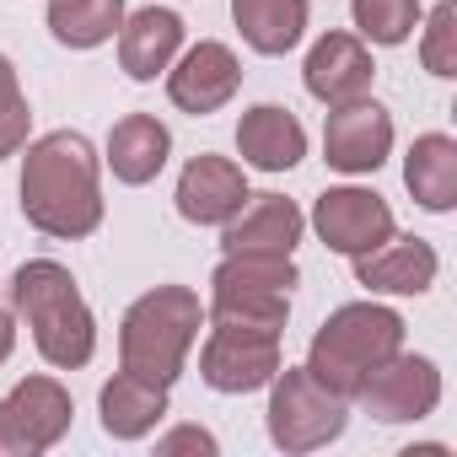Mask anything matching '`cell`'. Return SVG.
Instances as JSON below:
<instances>
[{
	"instance_id": "1",
	"label": "cell",
	"mask_w": 457,
	"mask_h": 457,
	"mask_svg": "<svg viewBox=\"0 0 457 457\" xmlns=\"http://www.w3.org/2000/svg\"><path fill=\"white\" fill-rule=\"evenodd\" d=\"M22 215L44 237H92L103 226L97 151L76 129H54L28 145L22 162Z\"/></svg>"
},
{
	"instance_id": "2",
	"label": "cell",
	"mask_w": 457,
	"mask_h": 457,
	"mask_svg": "<svg viewBox=\"0 0 457 457\" xmlns=\"http://www.w3.org/2000/svg\"><path fill=\"white\" fill-rule=\"evenodd\" d=\"M12 307L28 318L33 328V345L49 366L60 371H76L92 361L97 350V323H92V307L87 296L76 291V275L54 259H28L17 275H12Z\"/></svg>"
},
{
	"instance_id": "3",
	"label": "cell",
	"mask_w": 457,
	"mask_h": 457,
	"mask_svg": "<svg viewBox=\"0 0 457 457\" xmlns=\"http://www.w3.org/2000/svg\"><path fill=\"white\" fill-rule=\"evenodd\" d=\"M199 323H204V307L188 286H156L145 291L129 312H124V328H119V361L124 371L156 382V387H172L194 339H199Z\"/></svg>"
},
{
	"instance_id": "4",
	"label": "cell",
	"mask_w": 457,
	"mask_h": 457,
	"mask_svg": "<svg viewBox=\"0 0 457 457\" xmlns=\"http://www.w3.org/2000/svg\"><path fill=\"white\" fill-rule=\"evenodd\" d=\"M393 350H403V318L377 302H350V307L328 312L323 328L312 334L307 371L323 387H334L339 398H350L361 387V377L371 366H382Z\"/></svg>"
},
{
	"instance_id": "5",
	"label": "cell",
	"mask_w": 457,
	"mask_h": 457,
	"mask_svg": "<svg viewBox=\"0 0 457 457\" xmlns=\"http://www.w3.org/2000/svg\"><path fill=\"white\" fill-rule=\"evenodd\" d=\"M291 253H226L210 275V318L280 334L291 318Z\"/></svg>"
},
{
	"instance_id": "6",
	"label": "cell",
	"mask_w": 457,
	"mask_h": 457,
	"mask_svg": "<svg viewBox=\"0 0 457 457\" xmlns=\"http://www.w3.org/2000/svg\"><path fill=\"white\" fill-rule=\"evenodd\" d=\"M270 441L280 452H318L345 436L350 425V398L323 387L307 366H286L270 377Z\"/></svg>"
},
{
	"instance_id": "7",
	"label": "cell",
	"mask_w": 457,
	"mask_h": 457,
	"mask_svg": "<svg viewBox=\"0 0 457 457\" xmlns=\"http://www.w3.org/2000/svg\"><path fill=\"white\" fill-rule=\"evenodd\" d=\"M350 398H355L371 420H382V425H409V420L436 414V403H441V371H436V361H425V355L393 350L382 366H371V371L361 377V387H355Z\"/></svg>"
},
{
	"instance_id": "8",
	"label": "cell",
	"mask_w": 457,
	"mask_h": 457,
	"mask_svg": "<svg viewBox=\"0 0 457 457\" xmlns=\"http://www.w3.org/2000/svg\"><path fill=\"white\" fill-rule=\"evenodd\" d=\"M71 393L54 377H28L0 398V457H33L49 452L71 430Z\"/></svg>"
},
{
	"instance_id": "9",
	"label": "cell",
	"mask_w": 457,
	"mask_h": 457,
	"mask_svg": "<svg viewBox=\"0 0 457 457\" xmlns=\"http://www.w3.org/2000/svg\"><path fill=\"white\" fill-rule=\"evenodd\" d=\"M280 371V334L270 328H243V323H215L204 350H199V377L215 393H253L270 387Z\"/></svg>"
},
{
	"instance_id": "10",
	"label": "cell",
	"mask_w": 457,
	"mask_h": 457,
	"mask_svg": "<svg viewBox=\"0 0 457 457\" xmlns=\"http://www.w3.org/2000/svg\"><path fill=\"white\" fill-rule=\"evenodd\" d=\"M312 226H318V237L345 259H361V253L382 248L398 232L393 204L382 194H371V188H328V194H318Z\"/></svg>"
},
{
	"instance_id": "11",
	"label": "cell",
	"mask_w": 457,
	"mask_h": 457,
	"mask_svg": "<svg viewBox=\"0 0 457 457\" xmlns=\"http://www.w3.org/2000/svg\"><path fill=\"white\" fill-rule=\"evenodd\" d=\"M393 151V119L382 103H339L323 124V156L334 172H377Z\"/></svg>"
},
{
	"instance_id": "12",
	"label": "cell",
	"mask_w": 457,
	"mask_h": 457,
	"mask_svg": "<svg viewBox=\"0 0 457 457\" xmlns=\"http://www.w3.org/2000/svg\"><path fill=\"white\" fill-rule=\"evenodd\" d=\"M237 87H243V65H237L232 49L215 44V38L194 44V49L178 60V71H167V97H172L183 113H194V119L226 108V103L237 97Z\"/></svg>"
},
{
	"instance_id": "13",
	"label": "cell",
	"mask_w": 457,
	"mask_h": 457,
	"mask_svg": "<svg viewBox=\"0 0 457 457\" xmlns=\"http://www.w3.org/2000/svg\"><path fill=\"white\" fill-rule=\"evenodd\" d=\"M371 76H377L371 49H366L355 33H323V38L312 44L307 65H302L307 92H312L318 103H328V108L366 97V92H371Z\"/></svg>"
},
{
	"instance_id": "14",
	"label": "cell",
	"mask_w": 457,
	"mask_h": 457,
	"mask_svg": "<svg viewBox=\"0 0 457 457\" xmlns=\"http://www.w3.org/2000/svg\"><path fill=\"white\" fill-rule=\"evenodd\" d=\"M248 204V178L237 162L226 156H194L178 178V215L194 226H226L237 210Z\"/></svg>"
},
{
	"instance_id": "15",
	"label": "cell",
	"mask_w": 457,
	"mask_h": 457,
	"mask_svg": "<svg viewBox=\"0 0 457 457\" xmlns=\"http://www.w3.org/2000/svg\"><path fill=\"white\" fill-rule=\"evenodd\" d=\"M302 210L286 194H248V204L226 220V253H296L302 243Z\"/></svg>"
},
{
	"instance_id": "16",
	"label": "cell",
	"mask_w": 457,
	"mask_h": 457,
	"mask_svg": "<svg viewBox=\"0 0 457 457\" xmlns=\"http://www.w3.org/2000/svg\"><path fill=\"white\" fill-rule=\"evenodd\" d=\"M237 151H243V162L259 167V172H291V167L307 156V129H302V119H296L291 108L259 103V108H248L243 124H237Z\"/></svg>"
},
{
	"instance_id": "17",
	"label": "cell",
	"mask_w": 457,
	"mask_h": 457,
	"mask_svg": "<svg viewBox=\"0 0 457 457\" xmlns=\"http://www.w3.org/2000/svg\"><path fill=\"white\" fill-rule=\"evenodd\" d=\"M183 49V17L167 6H145L129 22H119V65L129 81H156Z\"/></svg>"
},
{
	"instance_id": "18",
	"label": "cell",
	"mask_w": 457,
	"mask_h": 457,
	"mask_svg": "<svg viewBox=\"0 0 457 457\" xmlns=\"http://www.w3.org/2000/svg\"><path fill=\"white\" fill-rule=\"evenodd\" d=\"M355 280L382 291V296H420L436 280V248L420 243V237H398L393 232L382 248L355 259Z\"/></svg>"
},
{
	"instance_id": "19",
	"label": "cell",
	"mask_w": 457,
	"mask_h": 457,
	"mask_svg": "<svg viewBox=\"0 0 457 457\" xmlns=\"http://www.w3.org/2000/svg\"><path fill=\"white\" fill-rule=\"evenodd\" d=\"M167 156H172V135H167V124L151 119V113H124V119L113 124V135H108V167H113V178L129 183V188L151 183V178L167 167Z\"/></svg>"
},
{
	"instance_id": "20",
	"label": "cell",
	"mask_w": 457,
	"mask_h": 457,
	"mask_svg": "<svg viewBox=\"0 0 457 457\" xmlns=\"http://www.w3.org/2000/svg\"><path fill=\"white\" fill-rule=\"evenodd\" d=\"M97 409H103V430L113 441H140L167 414V387H156V382H145L135 371H119L113 382H103Z\"/></svg>"
},
{
	"instance_id": "21",
	"label": "cell",
	"mask_w": 457,
	"mask_h": 457,
	"mask_svg": "<svg viewBox=\"0 0 457 457\" xmlns=\"http://www.w3.org/2000/svg\"><path fill=\"white\" fill-rule=\"evenodd\" d=\"M403 183L420 210L441 215L457 204V140L452 135H420L403 162Z\"/></svg>"
},
{
	"instance_id": "22",
	"label": "cell",
	"mask_w": 457,
	"mask_h": 457,
	"mask_svg": "<svg viewBox=\"0 0 457 457\" xmlns=\"http://www.w3.org/2000/svg\"><path fill=\"white\" fill-rule=\"evenodd\" d=\"M232 22L253 54H291L307 33V0H232Z\"/></svg>"
},
{
	"instance_id": "23",
	"label": "cell",
	"mask_w": 457,
	"mask_h": 457,
	"mask_svg": "<svg viewBox=\"0 0 457 457\" xmlns=\"http://www.w3.org/2000/svg\"><path fill=\"white\" fill-rule=\"evenodd\" d=\"M124 0H49V33L65 49H97L119 33Z\"/></svg>"
},
{
	"instance_id": "24",
	"label": "cell",
	"mask_w": 457,
	"mask_h": 457,
	"mask_svg": "<svg viewBox=\"0 0 457 457\" xmlns=\"http://www.w3.org/2000/svg\"><path fill=\"white\" fill-rule=\"evenodd\" d=\"M350 17L361 28V38L398 49L414 28H420V0H350Z\"/></svg>"
},
{
	"instance_id": "25",
	"label": "cell",
	"mask_w": 457,
	"mask_h": 457,
	"mask_svg": "<svg viewBox=\"0 0 457 457\" xmlns=\"http://www.w3.org/2000/svg\"><path fill=\"white\" fill-rule=\"evenodd\" d=\"M420 60H425V71L441 76V81L457 76V6H452V0H441V6L430 12L425 38H420Z\"/></svg>"
},
{
	"instance_id": "26",
	"label": "cell",
	"mask_w": 457,
	"mask_h": 457,
	"mask_svg": "<svg viewBox=\"0 0 457 457\" xmlns=\"http://www.w3.org/2000/svg\"><path fill=\"white\" fill-rule=\"evenodd\" d=\"M28 124H33V113H28V97H22V87H17V71H12V60L0 54V162H6V156H17V151L28 145Z\"/></svg>"
},
{
	"instance_id": "27",
	"label": "cell",
	"mask_w": 457,
	"mask_h": 457,
	"mask_svg": "<svg viewBox=\"0 0 457 457\" xmlns=\"http://www.w3.org/2000/svg\"><path fill=\"white\" fill-rule=\"evenodd\" d=\"M156 452H167V457H172V452H204V457H210V452H215V436L199 430V425H178V430H167V436L156 441Z\"/></svg>"
},
{
	"instance_id": "28",
	"label": "cell",
	"mask_w": 457,
	"mask_h": 457,
	"mask_svg": "<svg viewBox=\"0 0 457 457\" xmlns=\"http://www.w3.org/2000/svg\"><path fill=\"white\" fill-rule=\"evenodd\" d=\"M12 350H17V323H12V312H0V366H6Z\"/></svg>"
}]
</instances>
